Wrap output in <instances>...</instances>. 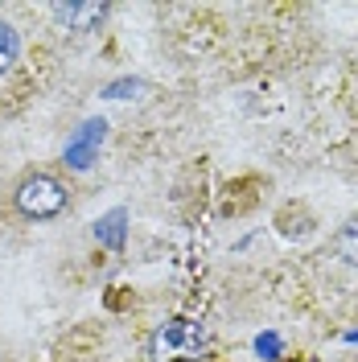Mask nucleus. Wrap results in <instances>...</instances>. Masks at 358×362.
Wrapping results in <instances>:
<instances>
[{
  "label": "nucleus",
  "mask_w": 358,
  "mask_h": 362,
  "mask_svg": "<svg viewBox=\"0 0 358 362\" xmlns=\"http://www.w3.org/2000/svg\"><path fill=\"white\" fill-rule=\"evenodd\" d=\"M17 210H21L25 218H54V214L67 210V189L50 173H33L17 189Z\"/></svg>",
  "instance_id": "nucleus-1"
},
{
  "label": "nucleus",
  "mask_w": 358,
  "mask_h": 362,
  "mask_svg": "<svg viewBox=\"0 0 358 362\" xmlns=\"http://www.w3.org/2000/svg\"><path fill=\"white\" fill-rule=\"evenodd\" d=\"M202 341H206L202 325H194V321H169L157 338H153V358L173 362V354H178V350H198Z\"/></svg>",
  "instance_id": "nucleus-2"
},
{
  "label": "nucleus",
  "mask_w": 358,
  "mask_h": 362,
  "mask_svg": "<svg viewBox=\"0 0 358 362\" xmlns=\"http://www.w3.org/2000/svg\"><path fill=\"white\" fill-rule=\"evenodd\" d=\"M103 128H108L103 119H87V124L79 128V136L67 144V165L70 169H87L91 160H95V148L103 144Z\"/></svg>",
  "instance_id": "nucleus-3"
},
{
  "label": "nucleus",
  "mask_w": 358,
  "mask_h": 362,
  "mask_svg": "<svg viewBox=\"0 0 358 362\" xmlns=\"http://www.w3.org/2000/svg\"><path fill=\"white\" fill-rule=\"evenodd\" d=\"M54 17L70 25V33H91L108 17V4H95V0H87V4H54Z\"/></svg>",
  "instance_id": "nucleus-4"
},
{
  "label": "nucleus",
  "mask_w": 358,
  "mask_h": 362,
  "mask_svg": "<svg viewBox=\"0 0 358 362\" xmlns=\"http://www.w3.org/2000/svg\"><path fill=\"white\" fill-rule=\"evenodd\" d=\"M17 49H21V42H17V29L0 21V74H8V66L17 62Z\"/></svg>",
  "instance_id": "nucleus-5"
},
{
  "label": "nucleus",
  "mask_w": 358,
  "mask_h": 362,
  "mask_svg": "<svg viewBox=\"0 0 358 362\" xmlns=\"http://www.w3.org/2000/svg\"><path fill=\"white\" fill-rule=\"evenodd\" d=\"M95 235H99L108 247H120V243H124V210H112L103 223L95 226Z\"/></svg>",
  "instance_id": "nucleus-6"
},
{
  "label": "nucleus",
  "mask_w": 358,
  "mask_h": 362,
  "mask_svg": "<svg viewBox=\"0 0 358 362\" xmlns=\"http://www.w3.org/2000/svg\"><path fill=\"white\" fill-rule=\"evenodd\" d=\"M337 255H342L346 264H358V218L337 230Z\"/></svg>",
  "instance_id": "nucleus-7"
},
{
  "label": "nucleus",
  "mask_w": 358,
  "mask_h": 362,
  "mask_svg": "<svg viewBox=\"0 0 358 362\" xmlns=\"http://www.w3.org/2000/svg\"><path fill=\"white\" fill-rule=\"evenodd\" d=\"M255 350H260L264 358H276V354H280V338H276V334H264V338H255Z\"/></svg>",
  "instance_id": "nucleus-8"
},
{
  "label": "nucleus",
  "mask_w": 358,
  "mask_h": 362,
  "mask_svg": "<svg viewBox=\"0 0 358 362\" xmlns=\"http://www.w3.org/2000/svg\"><path fill=\"white\" fill-rule=\"evenodd\" d=\"M128 90H136V83H112L108 95H112V99H128Z\"/></svg>",
  "instance_id": "nucleus-9"
},
{
  "label": "nucleus",
  "mask_w": 358,
  "mask_h": 362,
  "mask_svg": "<svg viewBox=\"0 0 358 362\" xmlns=\"http://www.w3.org/2000/svg\"><path fill=\"white\" fill-rule=\"evenodd\" d=\"M173 362H190V358H173Z\"/></svg>",
  "instance_id": "nucleus-10"
}]
</instances>
